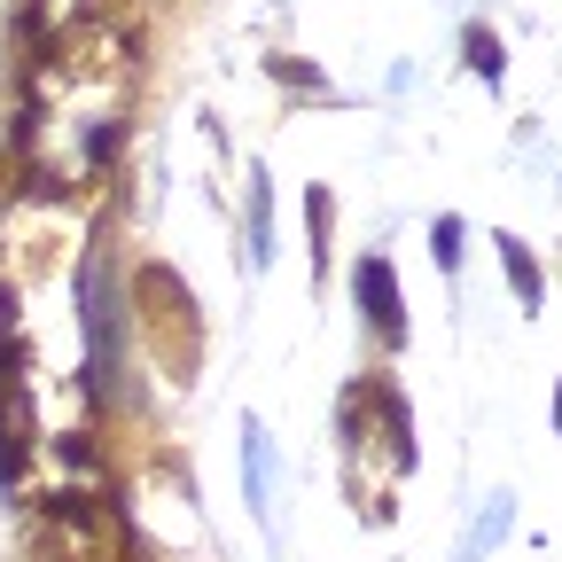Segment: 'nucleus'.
I'll list each match as a JSON object with an SVG mask.
<instances>
[{"label": "nucleus", "instance_id": "7ed1b4c3", "mask_svg": "<svg viewBox=\"0 0 562 562\" xmlns=\"http://www.w3.org/2000/svg\"><path fill=\"white\" fill-rule=\"evenodd\" d=\"M243 484H250V508L266 516V492H273V438L258 430V422L243 430Z\"/></svg>", "mask_w": 562, "mask_h": 562}, {"label": "nucleus", "instance_id": "0eeeda50", "mask_svg": "<svg viewBox=\"0 0 562 562\" xmlns=\"http://www.w3.org/2000/svg\"><path fill=\"white\" fill-rule=\"evenodd\" d=\"M554 430H562V383H554Z\"/></svg>", "mask_w": 562, "mask_h": 562}, {"label": "nucleus", "instance_id": "20e7f679", "mask_svg": "<svg viewBox=\"0 0 562 562\" xmlns=\"http://www.w3.org/2000/svg\"><path fill=\"white\" fill-rule=\"evenodd\" d=\"M501 266H508V281H516V305H524V313H539V297H547V290H539V266H531V250H524L516 235H501Z\"/></svg>", "mask_w": 562, "mask_h": 562}, {"label": "nucleus", "instance_id": "423d86ee", "mask_svg": "<svg viewBox=\"0 0 562 562\" xmlns=\"http://www.w3.org/2000/svg\"><path fill=\"white\" fill-rule=\"evenodd\" d=\"M469 63L484 70V79H501V47H492V32H469Z\"/></svg>", "mask_w": 562, "mask_h": 562}, {"label": "nucleus", "instance_id": "39448f33", "mask_svg": "<svg viewBox=\"0 0 562 562\" xmlns=\"http://www.w3.org/2000/svg\"><path fill=\"white\" fill-rule=\"evenodd\" d=\"M430 258H438V266H446V273H453V266H461V220H453V211H446V220H438V227H430Z\"/></svg>", "mask_w": 562, "mask_h": 562}, {"label": "nucleus", "instance_id": "f257e3e1", "mask_svg": "<svg viewBox=\"0 0 562 562\" xmlns=\"http://www.w3.org/2000/svg\"><path fill=\"white\" fill-rule=\"evenodd\" d=\"M351 290H360L368 321L383 328V344H398V336H406V313H398V273H391V258H360V266H351Z\"/></svg>", "mask_w": 562, "mask_h": 562}, {"label": "nucleus", "instance_id": "f03ea898", "mask_svg": "<svg viewBox=\"0 0 562 562\" xmlns=\"http://www.w3.org/2000/svg\"><path fill=\"white\" fill-rule=\"evenodd\" d=\"M508 524H516V501H508V492H492L484 516H476V524H469V539H461V562H484V554H492V539H508Z\"/></svg>", "mask_w": 562, "mask_h": 562}]
</instances>
